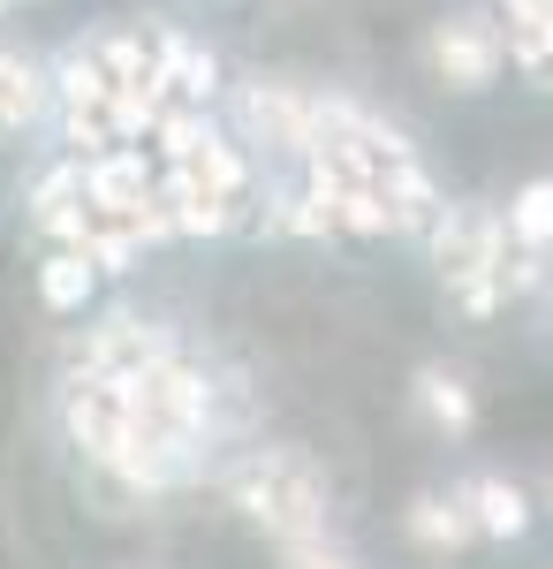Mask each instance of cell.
<instances>
[{"mask_svg":"<svg viewBox=\"0 0 553 569\" xmlns=\"http://www.w3.org/2000/svg\"><path fill=\"white\" fill-rule=\"evenodd\" d=\"M61 418H69V440L84 448L91 463H99V471H114L122 486H137V493H160V486H174L182 471H190V456H174V448H160L152 433H137V426H129L114 380H99V372H77V380H69Z\"/></svg>","mask_w":553,"mask_h":569,"instance_id":"1","label":"cell"},{"mask_svg":"<svg viewBox=\"0 0 553 569\" xmlns=\"http://www.w3.org/2000/svg\"><path fill=\"white\" fill-rule=\"evenodd\" d=\"M228 486H235V509L258 531H273L281 547L326 531V479H319V463L296 456V448H258V456H243Z\"/></svg>","mask_w":553,"mask_h":569,"instance_id":"2","label":"cell"},{"mask_svg":"<svg viewBox=\"0 0 553 569\" xmlns=\"http://www.w3.org/2000/svg\"><path fill=\"white\" fill-rule=\"evenodd\" d=\"M114 395H122L129 426L152 433L160 448H174V456H190V448L205 440V426H213V388H205L174 350L152 357V365H137V372H122Z\"/></svg>","mask_w":553,"mask_h":569,"instance_id":"3","label":"cell"},{"mask_svg":"<svg viewBox=\"0 0 553 569\" xmlns=\"http://www.w3.org/2000/svg\"><path fill=\"white\" fill-rule=\"evenodd\" d=\"M432 259H440L448 289L470 311H493V297H501V259H509V228L485 220V213H448L432 228Z\"/></svg>","mask_w":553,"mask_h":569,"instance_id":"4","label":"cell"},{"mask_svg":"<svg viewBox=\"0 0 553 569\" xmlns=\"http://www.w3.org/2000/svg\"><path fill=\"white\" fill-rule=\"evenodd\" d=\"M501 53H509V39H501V31H493L485 16H448V23L432 31V46H425L432 77H440L448 91H477V84H493Z\"/></svg>","mask_w":553,"mask_h":569,"instance_id":"5","label":"cell"},{"mask_svg":"<svg viewBox=\"0 0 553 569\" xmlns=\"http://www.w3.org/2000/svg\"><path fill=\"white\" fill-rule=\"evenodd\" d=\"M311 114H319V99H303L289 84H251L243 91V130L258 144H281V152H303L311 144Z\"/></svg>","mask_w":553,"mask_h":569,"instance_id":"6","label":"cell"},{"mask_svg":"<svg viewBox=\"0 0 553 569\" xmlns=\"http://www.w3.org/2000/svg\"><path fill=\"white\" fill-rule=\"evenodd\" d=\"M160 213H168V236H220L235 220V198H220L205 176L190 168H168L160 176Z\"/></svg>","mask_w":553,"mask_h":569,"instance_id":"7","label":"cell"},{"mask_svg":"<svg viewBox=\"0 0 553 569\" xmlns=\"http://www.w3.org/2000/svg\"><path fill=\"white\" fill-rule=\"evenodd\" d=\"M152 357H168V335H160V327H144V319H129V311H114V319H107V327L84 342V372L122 380V372L152 365Z\"/></svg>","mask_w":553,"mask_h":569,"instance_id":"8","label":"cell"},{"mask_svg":"<svg viewBox=\"0 0 553 569\" xmlns=\"http://www.w3.org/2000/svg\"><path fill=\"white\" fill-rule=\"evenodd\" d=\"M144 39H152V61H160V77H168V91L174 99H190V107H205V99H213V53H205V46H190L182 39V31H144Z\"/></svg>","mask_w":553,"mask_h":569,"instance_id":"9","label":"cell"},{"mask_svg":"<svg viewBox=\"0 0 553 569\" xmlns=\"http://www.w3.org/2000/svg\"><path fill=\"white\" fill-rule=\"evenodd\" d=\"M46 107V77L31 53H16V46H0V130H23V122H39Z\"/></svg>","mask_w":553,"mask_h":569,"instance_id":"10","label":"cell"},{"mask_svg":"<svg viewBox=\"0 0 553 569\" xmlns=\"http://www.w3.org/2000/svg\"><path fill=\"white\" fill-rule=\"evenodd\" d=\"M470 531H477L470 525V501H440V493H418V501H410V539L432 547V555H455Z\"/></svg>","mask_w":553,"mask_h":569,"instance_id":"11","label":"cell"},{"mask_svg":"<svg viewBox=\"0 0 553 569\" xmlns=\"http://www.w3.org/2000/svg\"><path fill=\"white\" fill-rule=\"evenodd\" d=\"M463 501H470V525L493 531V539H515V531H523V517H531V509H523V493H515L509 479H477Z\"/></svg>","mask_w":553,"mask_h":569,"instance_id":"12","label":"cell"},{"mask_svg":"<svg viewBox=\"0 0 553 569\" xmlns=\"http://www.w3.org/2000/svg\"><path fill=\"white\" fill-rule=\"evenodd\" d=\"M91 281H99V266H91L84 251H53V259H46V273H39V297L53 311H84Z\"/></svg>","mask_w":553,"mask_h":569,"instance_id":"13","label":"cell"},{"mask_svg":"<svg viewBox=\"0 0 553 569\" xmlns=\"http://www.w3.org/2000/svg\"><path fill=\"white\" fill-rule=\"evenodd\" d=\"M509 236L523 243V251H546L553 243V182L539 176V182H523L509 198Z\"/></svg>","mask_w":553,"mask_h":569,"instance_id":"14","label":"cell"},{"mask_svg":"<svg viewBox=\"0 0 553 569\" xmlns=\"http://www.w3.org/2000/svg\"><path fill=\"white\" fill-rule=\"evenodd\" d=\"M418 410H425L440 433H463L470 426V388L455 372H418Z\"/></svg>","mask_w":553,"mask_h":569,"instance_id":"15","label":"cell"},{"mask_svg":"<svg viewBox=\"0 0 553 569\" xmlns=\"http://www.w3.org/2000/svg\"><path fill=\"white\" fill-rule=\"evenodd\" d=\"M509 53L523 77H539L553 91V16H515L509 23Z\"/></svg>","mask_w":553,"mask_h":569,"instance_id":"16","label":"cell"},{"mask_svg":"<svg viewBox=\"0 0 553 569\" xmlns=\"http://www.w3.org/2000/svg\"><path fill=\"white\" fill-rule=\"evenodd\" d=\"M281 569H356V562L319 531V539H289V547H281Z\"/></svg>","mask_w":553,"mask_h":569,"instance_id":"17","label":"cell"},{"mask_svg":"<svg viewBox=\"0 0 553 569\" xmlns=\"http://www.w3.org/2000/svg\"><path fill=\"white\" fill-rule=\"evenodd\" d=\"M509 16H553V0H509Z\"/></svg>","mask_w":553,"mask_h":569,"instance_id":"18","label":"cell"},{"mask_svg":"<svg viewBox=\"0 0 553 569\" xmlns=\"http://www.w3.org/2000/svg\"><path fill=\"white\" fill-rule=\"evenodd\" d=\"M0 8H16V0H0Z\"/></svg>","mask_w":553,"mask_h":569,"instance_id":"19","label":"cell"}]
</instances>
